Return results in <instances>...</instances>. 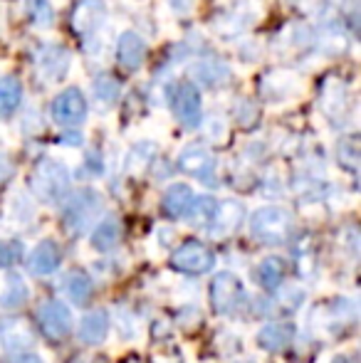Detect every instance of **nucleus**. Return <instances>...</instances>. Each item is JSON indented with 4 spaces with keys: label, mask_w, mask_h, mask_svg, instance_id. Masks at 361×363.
I'll list each match as a JSON object with an SVG mask.
<instances>
[{
    "label": "nucleus",
    "mask_w": 361,
    "mask_h": 363,
    "mask_svg": "<svg viewBox=\"0 0 361 363\" xmlns=\"http://www.w3.org/2000/svg\"><path fill=\"white\" fill-rule=\"evenodd\" d=\"M250 233L262 245H284L294 235V218L282 206H262L252 213Z\"/></svg>",
    "instance_id": "f257e3e1"
},
{
    "label": "nucleus",
    "mask_w": 361,
    "mask_h": 363,
    "mask_svg": "<svg viewBox=\"0 0 361 363\" xmlns=\"http://www.w3.org/2000/svg\"><path fill=\"white\" fill-rule=\"evenodd\" d=\"M70 168L57 158H43L30 176V191L43 203H60L70 193Z\"/></svg>",
    "instance_id": "f03ea898"
},
{
    "label": "nucleus",
    "mask_w": 361,
    "mask_h": 363,
    "mask_svg": "<svg viewBox=\"0 0 361 363\" xmlns=\"http://www.w3.org/2000/svg\"><path fill=\"white\" fill-rule=\"evenodd\" d=\"M62 201V225L70 235H82L104 208V198L94 188H79L74 193H67Z\"/></svg>",
    "instance_id": "7ed1b4c3"
},
{
    "label": "nucleus",
    "mask_w": 361,
    "mask_h": 363,
    "mask_svg": "<svg viewBox=\"0 0 361 363\" xmlns=\"http://www.w3.org/2000/svg\"><path fill=\"white\" fill-rule=\"evenodd\" d=\"M169 267L179 274L196 277V274H206L216 267V255L201 240H183L179 247L171 252Z\"/></svg>",
    "instance_id": "20e7f679"
},
{
    "label": "nucleus",
    "mask_w": 361,
    "mask_h": 363,
    "mask_svg": "<svg viewBox=\"0 0 361 363\" xmlns=\"http://www.w3.org/2000/svg\"><path fill=\"white\" fill-rule=\"evenodd\" d=\"M208 299H211V309L218 316H228L235 309H240V304L245 301V284L235 272H218L211 279L208 287Z\"/></svg>",
    "instance_id": "39448f33"
},
{
    "label": "nucleus",
    "mask_w": 361,
    "mask_h": 363,
    "mask_svg": "<svg viewBox=\"0 0 361 363\" xmlns=\"http://www.w3.org/2000/svg\"><path fill=\"white\" fill-rule=\"evenodd\" d=\"M38 324H40V331H43L45 339L52 341V344L65 341L74 329L72 311H70L67 306H65V301H60V299H48L40 304Z\"/></svg>",
    "instance_id": "423d86ee"
},
{
    "label": "nucleus",
    "mask_w": 361,
    "mask_h": 363,
    "mask_svg": "<svg viewBox=\"0 0 361 363\" xmlns=\"http://www.w3.org/2000/svg\"><path fill=\"white\" fill-rule=\"evenodd\" d=\"M52 119L65 129H77L87 119V99H84L82 89L77 86H67L60 91L52 101Z\"/></svg>",
    "instance_id": "0eeeda50"
},
{
    "label": "nucleus",
    "mask_w": 361,
    "mask_h": 363,
    "mask_svg": "<svg viewBox=\"0 0 361 363\" xmlns=\"http://www.w3.org/2000/svg\"><path fill=\"white\" fill-rule=\"evenodd\" d=\"M216 156L203 144H191L179 153V171L198 178L206 186H216Z\"/></svg>",
    "instance_id": "6e6552de"
},
{
    "label": "nucleus",
    "mask_w": 361,
    "mask_h": 363,
    "mask_svg": "<svg viewBox=\"0 0 361 363\" xmlns=\"http://www.w3.org/2000/svg\"><path fill=\"white\" fill-rule=\"evenodd\" d=\"M38 341L33 324H30L25 316L10 314V316H0V344L8 354L15 351H30Z\"/></svg>",
    "instance_id": "1a4fd4ad"
},
{
    "label": "nucleus",
    "mask_w": 361,
    "mask_h": 363,
    "mask_svg": "<svg viewBox=\"0 0 361 363\" xmlns=\"http://www.w3.org/2000/svg\"><path fill=\"white\" fill-rule=\"evenodd\" d=\"M174 111L179 116L183 129H196L203 119V101L201 91L193 82H181L174 94Z\"/></svg>",
    "instance_id": "9d476101"
},
{
    "label": "nucleus",
    "mask_w": 361,
    "mask_h": 363,
    "mask_svg": "<svg viewBox=\"0 0 361 363\" xmlns=\"http://www.w3.org/2000/svg\"><path fill=\"white\" fill-rule=\"evenodd\" d=\"M312 316H319V329L339 331L347 324L357 321V304H354L352 299L337 296V299H329V301H324V304H319L317 309L312 311Z\"/></svg>",
    "instance_id": "9b49d317"
},
{
    "label": "nucleus",
    "mask_w": 361,
    "mask_h": 363,
    "mask_svg": "<svg viewBox=\"0 0 361 363\" xmlns=\"http://www.w3.org/2000/svg\"><path fill=\"white\" fill-rule=\"evenodd\" d=\"M70 62H72V55L62 45H43L35 55L38 72L48 82H62L70 72Z\"/></svg>",
    "instance_id": "f8f14e48"
},
{
    "label": "nucleus",
    "mask_w": 361,
    "mask_h": 363,
    "mask_svg": "<svg viewBox=\"0 0 361 363\" xmlns=\"http://www.w3.org/2000/svg\"><path fill=\"white\" fill-rule=\"evenodd\" d=\"M106 20V5L101 0H79L72 8V15H70V23H72V30L82 38H89L91 33L104 25Z\"/></svg>",
    "instance_id": "ddd939ff"
},
{
    "label": "nucleus",
    "mask_w": 361,
    "mask_h": 363,
    "mask_svg": "<svg viewBox=\"0 0 361 363\" xmlns=\"http://www.w3.org/2000/svg\"><path fill=\"white\" fill-rule=\"evenodd\" d=\"M294 336H297V326H294L292 321L277 319V321L265 324L257 331L255 344L260 346L262 351H267V354H277V351H287L289 346H292Z\"/></svg>",
    "instance_id": "4468645a"
},
{
    "label": "nucleus",
    "mask_w": 361,
    "mask_h": 363,
    "mask_svg": "<svg viewBox=\"0 0 361 363\" xmlns=\"http://www.w3.org/2000/svg\"><path fill=\"white\" fill-rule=\"evenodd\" d=\"M243 220H245V206L240 201L228 198V201L218 203L208 228H211V235H216V238H228V235L240 230Z\"/></svg>",
    "instance_id": "2eb2a0df"
},
{
    "label": "nucleus",
    "mask_w": 361,
    "mask_h": 363,
    "mask_svg": "<svg viewBox=\"0 0 361 363\" xmlns=\"http://www.w3.org/2000/svg\"><path fill=\"white\" fill-rule=\"evenodd\" d=\"M62 264V250L55 240H43L33 247L28 257V272L35 277H50Z\"/></svg>",
    "instance_id": "dca6fc26"
},
{
    "label": "nucleus",
    "mask_w": 361,
    "mask_h": 363,
    "mask_svg": "<svg viewBox=\"0 0 361 363\" xmlns=\"http://www.w3.org/2000/svg\"><path fill=\"white\" fill-rule=\"evenodd\" d=\"M270 299H262L260 304H257V314H294V311L299 309V306L304 304V299H307V291L299 289V287H282V289H274L270 291Z\"/></svg>",
    "instance_id": "f3484780"
},
{
    "label": "nucleus",
    "mask_w": 361,
    "mask_h": 363,
    "mask_svg": "<svg viewBox=\"0 0 361 363\" xmlns=\"http://www.w3.org/2000/svg\"><path fill=\"white\" fill-rule=\"evenodd\" d=\"M109 329H111L109 311L106 309H91L82 316V319H79L77 336H79L82 344L99 346V344H104V339L109 336Z\"/></svg>",
    "instance_id": "a211bd4d"
},
{
    "label": "nucleus",
    "mask_w": 361,
    "mask_h": 363,
    "mask_svg": "<svg viewBox=\"0 0 361 363\" xmlns=\"http://www.w3.org/2000/svg\"><path fill=\"white\" fill-rule=\"evenodd\" d=\"M116 60H119L121 69H126V72H136V69L144 65L146 60V43L141 35L131 33V30H126V33L119 35V43H116Z\"/></svg>",
    "instance_id": "6ab92c4d"
},
{
    "label": "nucleus",
    "mask_w": 361,
    "mask_h": 363,
    "mask_svg": "<svg viewBox=\"0 0 361 363\" xmlns=\"http://www.w3.org/2000/svg\"><path fill=\"white\" fill-rule=\"evenodd\" d=\"M193 191L186 183H174L166 188L164 198H161V213L169 220H186L193 206Z\"/></svg>",
    "instance_id": "aec40b11"
},
{
    "label": "nucleus",
    "mask_w": 361,
    "mask_h": 363,
    "mask_svg": "<svg viewBox=\"0 0 361 363\" xmlns=\"http://www.w3.org/2000/svg\"><path fill=\"white\" fill-rule=\"evenodd\" d=\"M297 91V77L287 69H272L260 79V94L270 101H282Z\"/></svg>",
    "instance_id": "412c9836"
},
{
    "label": "nucleus",
    "mask_w": 361,
    "mask_h": 363,
    "mask_svg": "<svg viewBox=\"0 0 361 363\" xmlns=\"http://www.w3.org/2000/svg\"><path fill=\"white\" fill-rule=\"evenodd\" d=\"M121 235H124V228H121V223L116 220L114 216L104 218L96 223V228L91 230V247L96 250V252L106 255V252H114L116 247L121 245Z\"/></svg>",
    "instance_id": "4be33fe9"
},
{
    "label": "nucleus",
    "mask_w": 361,
    "mask_h": 363,
    "mask_svg": "<svg viewBox=\"0 0 361 363\" xmlns=\"http://www.w3.org/2000/svg\"><path fill=\"white\" fill-rule=\"evenodd\" d=\"M65 291L74 306H87L94 296V282L84 269H70V274L65 277Z\"/></svg>",
    "instance_id": "5701e85b"
},
{
    "label": "nucleus",
    "mask_w": 361,
    "mask_h": 363,
    "mask_svg": "<svg viewBox=\"0 0 361 363\" xmlns=\"http://www.w3.org/2000/svg\"><path fill=\"white\" fill-rule=\"evenodd\" d=\"M284 272H287V262L277 255H270L265 257L255 269V277H257V284H260L265 291H274L277 287H282L284 282Z\"/></svg>",
    "instance_id": "b1692460"
},
{
    "label": "nucleus",
    "mask_w": 361,
    "mask_h": 363,
    "mask_svg": "<svg viewBox=\"0 0 361 363\" xmlns=\"http://www.w3.org/2000/svg\"><path fill=\"white\" fill-rule=\"evenodd\" d=\"M193 77L206 86H218L231 77V67H228L223 60L208 57V60H201V62L193 65Z\"/></svg>",
    "instance_id": "393cba45"
},
{
    "label": "nucleus",
    "mask_w": 361,
    "mask_h": 363,
    "mask_svg": "<svg viewBox=\"0 0 361 363\" xmlns=\"http://www.w3.org/2000/svg\"><path fill=\"white\" fill-rule=\"evenodd\" d=\"M30 299V289L20 274L10 272L0 289V309H20Z\"/></svg>",
    "instance_id": "a878e982"
},
{
    "label": "nucleus",
    "mask_w": 361,
    "mask_h": 363,
    "mask_svg": "<svg viewBox=\"0 0 361 363\" xmlns=\"http://www.w3.org/2000/svg\"><path fill=\"white\" fill-rule=\"evenodd\" d=\"M23 101V84L15 77H3L0 79V119H10L20 109Z\"/></svg>",
    "instance_id": "bb28decb"
},
{
    "label": "nucleus",
    "mask_w": 361,
    "mask_h": 363,
    "mask_svg": "<svg viewBox=\"0 0 361 363\" xmlns=\"http://www.w3.org/2000/svg\"><path fill=\"white\" fill-rule=\"evenodd\" d=\"M154 158H156V144H151V141H141V144H136L129 151V156H126V161H124L126 173L139 176V173H144L146 168L151 166Z\"/></svg>",
    "instance_id": "cd10ccee"
},
{
    "label": "nucleus",
    "mask_w": 361,
    "mask_h": 363,
    "mask_svg": "<svg viewBox=\"0 0 361 363\" xmlns=\"http://www.w3.org/2000/svg\"><path fill=\"white\" fill-rule=\"evenodd\" d=\"M25 15L35 28H50L55 23V8L50 5V0H28Z\"/></svg>",
    "instance_id": "c85d7f7f"
},
{
    "label": "nucleus",
    "mask_w": 361,
    "mask_h": 363,
    "mask_svg": "<svg viewBox=\"0 0 361 363\" xmlns=\"http://www.w3.org/2000/svg\"><path fill=\"white\" fill-rule=\"evenodd\" d=\"M94 96L96 101H101V104L111 106L114 101H119L121 96V84L116 82V77L111 74H99L94 79Z\"/></svg>",
    "instance_id": "c756f323"
},
{
    "label": "nucleus",
    "mask_w": 361,
    "mask_h": 363,
    "mask_svg": "<svg viewBox=\"0 0 361 363\" xmlns=\"http://www.w3.org/2000/svg\"><path fill=\"white\" fill-rule=\"evenodd\" d=\"M218 208V201L213 196H201V198H193V206H191V213H188L186 220L196 225H208Z\"/></svg>",
    "instance_id": "7c9ffc66"
},
{
    "label": "nucleus",
    "mask_w": 361,
    "mask_h": 363,
    "mask_svg": "<svg viewBox=\"0 0 361 363\" xmlns=\"http://www.w3.org/2000/svg\"><path fill=\"white\" fill-rule=\"evenodd\" d=\"M23 242L20 240H0V269H13L23 262Z\"/></svg>",
    "instance_id": "2f4dec72"
},
{
    "label": "nucleus",
    "mask_w": 361,
    "mask_h": 363,
    "mask_svg": "<svg viewBox=\"0 0 361 363\" xmlns=\"http://www.w3.org/2000/svg\"><path fill=\"white\" fill-rule=\"evenodd\" d=\"M176 319H179V326H183V329H188V331L198 329V326L203 324V314L196 306H181Z\"/></svg>",
    "instance_id": "473e14b6"
},
{
    "label": "nucleus",
    "mask_w": 361,
    "mask_h": 363,
    "mask_svg": "<svg viewBox=\"0 0 361 363\" xmlns=\"http://www.w3.org/2000/svg\"><path fill=\"white\" fill-rule=\"evenodd\" d=\"M357 161H359V153H357L354 141H342V144H339V163L347 166L349 171H357Z\"/></svg>",
    "instance_id": "72a5a7b5"
},
{
    "label": "nucleus",
    "mask_w": 361,
    "mask_h": 363,
    "mask_svg": "<svg viewBox=\"0 0 361 363\" xmlns=\"http://www.w3.org/2000/svg\"><path fill=\"white\" fill-rule=\"evenodd\" d=\"M235 119L240 126H252L257 121V109L248 104V101H243V104H238V109H235Z\"/></svg>",
    "instance_id": "f704fd0d"
},
{
    "label": "nucleus",
    "mask_w": 361,
    "mask_h": 363,
    "mask_svg": "<svg viewBox=\"0 0 361 363\" xmlns=\"http://www.w3.org/2000/svg\"><path fill=\"white\" fill-rule=\"evenodd\" d=\"M3 363H45V361L38 354H33V351H15Z\"/></svg>",
    "instance_id": "c9c22d12"
},
{
    "label": "nucleus",
    "mask_w": 361,
    "mask_h": 363,
    "mask_svg": "<svg viewBox=\"0 0 361 363\" xmlns=\"http://www.w3.org/2000/svg\"><path fill=\"white\" fill-rule=\"evenodd\" d=\"M84 168H87L91 176H101V173H104V161H101L96 151H89L87 153V161H84Z\"/></svg>",
    "instance_id": "e433bc0d"
},
{
    "label": "nucleus",
    "mask_w": 361,
    "mask_h": 363,
    "mask_svg": "<svg viewBox=\"0 0 361 363\" xmlns=\"http://www.w3.org/2000/svg\"><path fill=\"white\" fill-rule=\"evenodd\" d=\"M15 173V166H13V161H10L5 153H0V183H5L10 176Z\"/></svg>",
    "instance_id": "4c0bfd02"
},
{
    "label": "nucleus",
    "mask_w": 361,
    "mask_h": 363,
    "mask_svg": "<svg viewBox=\"0 0 361 363\" xmlns=\"http://www.w3.org/2000/svg\"><path fill=\"white\" fill-rule=\"evenodd\" d=\"M223 121H226V119H223ZM223 121H221V119H213L211 124H208V126H213V131L208 134L211 139H218V141H221V139H226V136H228L226 124H223Z\"/></svg>",
    "instance_id": "58836bf2"
},
{
    "label": "nucleus",
    "mask_w": 361,
    "mask_h": 363,
    "mask_svg": "<svg viewBox=\"0 0 361 363\" xmlns=\"http://www.w3.org/2000/svg\"><path fill=\"white\" fill-rule=\"evenodd\" d=\"M62 144H67V146H79V144H82V136H79L77 131L67 129V134H62Z\"/></svg>",
    "instance_id": "ea45409f"
},
{
    "label": "nucleus",
    "mask_w": 361,
    "mask_h": 363,
    "mask_svg": "<svg viewBox=\"0 0 361 363\" xmlns=\"http://www.w3.org/2000/svg\"><path fill=\"white\" fill-rule=\"evenodd\" d=\"M191 3H193V0H171V5H174L176 10H183V13L191 8Z\"/></svg>",
    "instance_id": "a19ab883"
},
{
    "label": "nucleus",
    "mask_w": 361,
    "mask_h": 363,
    "mask_svg": "<svg viewBox=\"0 0 361 363\" xmlns=\"http://www.w3.org/2000/svg\"><path fill=\"white\" fill-rule=\"evenodd\" d=\"M334 363H357V361H354L352 356H342V359H337Z\"/></svg>",
    "instance_id": "79ce46f5"
},
{
    "label": "nucleus",
    "mask_w": 361,
    "mask_h": 363,
    "mask_svg": "<svg viewBox=\"0 0 361 363\" xmlns=\"http://www.w3.org/2000/svg\"><path fill=\"white\" fill-rule=\"evenodd\" d=\"M245 363H252V361H245Z\"/></svg>",
    "instance_id": "37998d69"
}]
</instances>
